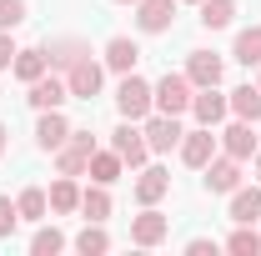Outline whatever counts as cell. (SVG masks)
Segmentation results:
<instances>
[{
  "label": "cell",
  "mask_w": 261,
  "mask_h": 256,
  "mask_svg": "<svg viewBox=\"0 0 261 256\" xmlns=\"http://www.w3.org/2000/svg\"><path fill=\"white\" fill-rule=\"evenodd\" d=\"M256 86H261V65H256Z\"/></svg>",
  "instance_id": "74e56055"
},
{
  "label": "cell",
  "mask_w": 261,
  "mask_h": 256,
  "mask_svg": "<svg viewBox=\"0 0 261 256\" xmlns=\"http://www.w3.org/2000/svg\"><path fill=\"white\" fill-rule=\"evenodd\" d=\"M251 161H256V181H261V151H256V156H251Z\"/></svg>",
  "instance_id": "8d00e7d4"
},
{
  "label": "cell",
  "mask_w": 261,
  "mask_h": 256,
  "mask_svg": "<svg viewBox=\"0 0 261 256\" xmlns=\"http://www.w3.org/2000/svg\"><path fill=\"white\" fill-rule=\"evenodd\" d=\"M10 70H15V81H25V86H31V81H40V75L50 70L45 45H25V50H15V65H10Z\"/></svg>",
  "instance_id": "d6986e66"
},
{
  "label": "cell",
  "mask_w": 261,
  "mask_h": 256,
  "mask_svg": "<svg viewBox=\"0 0 261 256\" xmlns=\"http://www.w3.org/2000/svg\"><path fill=\"white\" fill-rule=\"evenodd\" d=\"M91 56V45L81 40V35H56V40H45V61H50V70H70L75 61H86Z\"/></svg>",
  "instance_id": "8fae6325"
},
{
  "label": "cell",
  "mask_w": 261,
  "mask_h": 256,
  "mask_svg": "<svg viewBox=\"0 0 261 256\" xmlns=\"http://www.w3.org/2000/svg\"><path fill=\"white\" fill-rule=\"evenodd\" d=\"M111 151L126 161L130 171H136V166H146V156H151V146H146V131L136 126V121H121V126L111 131Z\"/></svg>",
  "instance_id": "3957f363"
},
{
  "label": "cell",
  "mask_w": 261,
  "mask_h": 256,
  "mask_svg": "<svg viewBox=\"0 0 261 256\" xmlns=\"http://www.w3.org/2000/svg\"><path fill=\"white\" fill-rule=\"evenodd\" d=\"M15 50H20V45L10 40V31H0V70H10V65H15Z\"/></svg>",
  "instance_id": "d6a6232c"
},
{
  "label": "cell",
  "mask_w": 261,
  "mask_h": 256,
  "mask_svg": "<svg viewBox=\"0 0 261 256\" xmlns=\"http://www.w3.org/2000/svg\"><path fill=\"white\" fill-rule=\"evenodd\" d=\"M176 151H181V161H186L191 171H201L206 161L221 151V136H216L211 126H196V131H186V136H181V146H176Z\"/></svg>",
  "instance_id": "5b68a950"
},
{
  "label": "cell",
  "mask_w": 261,
  "mask_h": 256,
  "mask_svg": "<svg viewBox=\"0 0 261 256\" xmlns=\"http://www.w3.org/2000/svg\"><path fill=\"white\" fill-rule=\"evenodd\" d=\"M65 141H70V121H65L61 111H40V121H35V146H40V151H61Z\"/></svg>",
  "instance_id": "5bb4252c"
},
{
  "label": "cell",
  "mask_w": 261,
  "mask_h": 256,
  "mask_svg": "<svg viewBox=\"0 0 261 256\" xmlns=\"http://www.w3.org/2000/svg\"><path fill=\"white\" fill-rule=\"evenodd\" d=\"M191 96H196V86L186 81V70H181V75H171V70H166L161 81L151 86V100H156V111H161V116H181V111H191Z\"/></svg>",
  "instance_id": "7a4b0ae2"
},
{
  "label": "cell",
  "mask_w": 261,
  "mask_h": 256,
  "mask_svg": "<svg viewBox=\"0 0 261 256\" xmlns=\"http://www.w3.org/2000/svg\"><path fill=\"white\" fill-rule=\"evenodd\" d=\"M236 20V0H201V25L206 31H221Z\"/></svg>",
  "instance_id": "4316f807"
},
{
  "label": "cell",
  "mask_w": 261,
  "mask_h": 256,
  "mask_svg": "<svg viewBox=\"0 0 261 256\" xmlns=\"http://www.w3.org/2000/svg\"><path fill=\"white\" fill-rule=\"evenodd\" d=\"M176 20V0H136V31L141 35H161Z\"/></svg>",
  "instance_id": "30bf717a"
},
{
  "label": "cell",
  "mask_w": 261,
  "mask_h": 256,
  "mask_svg": "<svg viewBox=\"0 0 261 256\" xmlns=\"http://www.w3.org/2000/svg\"><path fill=\"white\" fill-rule=\"evenodd\" d=\"M50 211L56 216H70V211H81V186H75V176H61V181H50Z\"/></svg>",
  "instance_id": "44dd1931"
},
{
  "label": "cell",
  "mask_w": 261,
  "mask_h": 256,
  "mask_svg": "<svg viewBox=\"0 0 261 256\" xmlns=\"http://www.w3.org/2000/svg\"><path fill=\"white\" fill-rule=\"evenodd\" d=\"M231 221L236 226H256L261 221V186H236L231 191Z\"/></svg>",
  "instance_id": "e0dca14e"
},
{
  "label": "cell",
  "mask_w": 261,
  "mask_h": 256,
  "mask_svg": "<svg viewBox=\"0 0 261 256\" xmlns=\"http://www.w3.org/2000/svg\"><path fill=\"white\" fill-rule=\"evenodd\" d=\"M121 171H126V161L116 156V151H91V181H100V186H116L121 181Z\"/></svg>",
  "instance_id": "7402d4cb"
},
{
  "label": "cell",
  "mask_w": 261,
  "mask_h": 256,
  "mask_svg": "<svg viewBox=\"0 0 261 256\" xmlns=\"http://www.w3.org/2000/svg\"><path fill=\"white\" fill-rule=\"evenodd\" d=\"M226 100L236 121H251V126L261 121V86H236V91H226Z\"/></svg>",
  "instance_id": "ffe728a7"
},
{
  "label": "cell",
  "mask_w": 261,
  "mask_h": 256,
  "mask_svg": "<svg viewBox=\"0 0 261 256\" xmlns=\"http://www.w3.org/2000/svg\"><path fill=\"white\" fill-rule=\"evenodd\" d=\"M61 246H65V236L56 231V226H40V231L31 236V256H56Z\"/></svg>",
  "instance_id": "f546056e"
},
{
  "label": "cell",
  "mask_w": 261,
  "mask_h": 256,
  "mask_svg": "<svg viewBox=\"0 0 261 256\" xmlns=\"http://www.w3.org/2000/svg\"><path fill=\"white\" fill-rule=\"evenodd\" d=\"M81 216H86V221H106V216H111V191H106L100 181L81 191Z\"/></svg>",
  "instance_id": "cb8c5ba5"
},
{
  "label": "cell",
  "mask_w": 261,
  "mask_h": 256,
  "mask_svg": "<svg viewBox=\"0 0 261 256\" xmlns=\"http://www.w3.org/2000/svg\"><path fill=\"white\" fill-rule=\"evenodd\" d=\"M75 251H81V256H106V251H111V236H106V226L91 221L81 236H75Z\"/></svg>",
  "instance_id": "83f0119b"
},
{
  "label": "cell",
  "mask_w": 261,
  "mask_h": 256,
  "mask_svg": "<svg viewBox=\"0 0 261 256\" xmlns=\"http://www.w3.org/2000/svg\"><path fill=\"white\" fill-rule=\"evenodd\" d=\"M221 56L216 50H191V61H186V81L191 86H221Z\"/></svg>",
  "instance_id": "2e32d148"
},
{
  "label": "cell",
  "mask_w": 261,
  "mask_h": 256,
  "mask_svg": "<svg viewBox=\"0 0 261 256\" xmlns=\"http://www.w3.org/2000/svg\"><path fill=\"white\" fill-rule=\"evenodd\" d=\"M226 251L231 256H256L261 251V231H251V226H236L226 236Z\"/></svg>",
  "instance_id": "f1b7e54d"
},
{
  "label": "cell",
  "mask_w": 261,
  "mask_h": 256,
  "mask_svg": "<svg viewBox=\"0 0 261 256\" xmlns=\"http://www.w3.org/2000/svg\"><path fill=\"white\" fill-rule=\"evenodd\" d=\"M211 251H216L211 236H191V241H186V256H211Z\"/></svg>",
  "instance_id": "836d02e7"
},
{
  "label": "cell",
  "mask_w": 261,
  "mask_h": 256,
  "mask_svg": "<svg viewBox=\"0 0 261 256\" xmlns=\"http://www.w3.org/2000/svg\"><path fill=\"white\" fill-rule=\"evenodd\" d=\"M186 5H201V0H186Z\"/></svg>",
  "instance_id": "f35d334b"
},
{
  "label": "cell",
  "mask_w": 261,
  "mask_h": 256,
  "mask_svg": "<svg viewBox=\"0 0 261 256\" xmlns=\"http://www.w3.org/2000/svg\"><path fill=\"white\" fill-rule=\"evenodd\" d=\"M15 226H20V211H15V201H10V196H0V236H10Z\"/></svg>",
  "instance_id": "1f68e13d"
},
{
  "label": "cell",
  "mask_w": 261,
  "mask_h": 256,
  "mask_svg": "<svg viewBox=\"0 0 261 256\" xmlns=\"http://www.w3.org/2000/svg\"><path fill=\"white\" fill-rule=\"evenodd\" d=\"M191 116H196V126H221L231 116V100L216 91V86H196V96H191Z\"/></svg>",
  "instance_id": "8992f818"
},
{
  "label": "cell",
  "mask_w": 261,
  "mask_h": 256,
  "mask_svg": "<svg viewBox=\"0 0 261 256\" xmlns=\"http://www.w3.org/2000/svg\"><path fill=\"white\" fill-rule=\"evenodd\" d=\"M56 171H61V176H86V171H91V151H81V146L65 141L61 151H56Z\"/></svg>",
  "instance_id": "484cf974"
},
{
  "label": "cell",
  "mask_w": 261,
  "mask_h": 256,
  "mask_svg": "<svg viewBox=\"0 0 261 256\" xmlns=\"http://www.w3.org/2000/svg\"><path fill=\"white\" fill-rule=\"evenodd\" d=\"M121 5H136V0H121Z\"/></svg>",
  "instance_id": "ab89813d"
},
{
  "label": "cell",
  "mask_w": 261,
  "mask_h": 256,
  "mask_svg": "<svg viewBox=\"0 0 261 256\" xmlns=\"http://www.w3.org/2000/svg\"><path fill=\"white\" fill-rule=\"evenodd\" d=\"M166 231H171V221H166L156 206H146V211L130 221V241H136V246H161V241H166Z\"/></svg>",
  "instance_id": "9a60e30c"
},
{
  "label": "cell",
  "mask_w": 261,
  "mask_h": 256,
  "mask_svg": "<svg viewBox=\"0 0 261 256\" xmlns=\"http://www.w3.org/2000/svg\"><path fill=\"white\" fill-rule=\"evenodd\" d=\"M166 191H171V171H161V166H146V171L136 176V201H141V206H156Z\"/></svg>",
  "instance_id": "ac0fdd59"
},
{
  "label": "cell",
  "mask_w": 261,
  "mask_h": 256,
  "mask_svg": "<svg viewBox=\"0 0 261 256\" xmlns=\"http://www.w3.org/2000/svg\"><path fill=\"white\" fill-rule=\"evenodd\" d=\"M5 146H10V131L0 126V156H5Z\"/></svg>",
  "instance_id": "d590c367"
},
{
  "label": "cell",
  "mask_w": 261,
  "mask_h": 256,
  "mask_svg": "<svg viewBox=\"0 0 261 256\" xmlns=\"http://www.w3.org/2000/svg\"><path fill=\"white\" fill-rule=\"evenodd\" d=\"M35 106V111H61L65 100H70V86H65V75H56V70H45L40 81H31V96H25Z\"/></svg>",
  "instance_id": "9c48e42d"
},
{
  "label": "cell",
  "mask_w": 261,
  "mask_h": 256,
  "mask_svg": "<svg viewBox=\"0 0 261 256\" xmlns=\"http://www.w3.org/2000/svg\"><path fill=\"white\" fill-rule=\"evenodd\" d=\"M136 61H141V45H136L130 35H111V40H106V50H100V65H106V70H116V75H130Z\"/></svg>",
  "instance_id": "7c38bea8"
},
{
  "label": "cell",
  "mask_w": 261,
  "mask_h": 256,
  "mask_svg": "<svg viewBox=\"0 0 261 256\" xmlns=\"http://www.w3.org/2000/svg\"><path fill=\"white\" fill-rule=\"evenodd\" d=\"M70 146H81V151H96V136H91V131H70Z\"/></svg>",
  "instance_id": "e575fe53"
},
{
  "label": "cell",
  "mask_w": 261,
  "mask_h": 256,
  "mask_svg": "<svg viewBox=\"0 0 261 256\" xmlns=\"http://www.w3.org/2000/svg\"><path fill=\"white\" fill-rule=\"evenodd\" d=\"M116 111H121L126 121H146V116L156 111V100H151V81H141L136 70L121 75V86H116Z\"/></svg>",
  "instance_id": "6da1fadb"
},
{
  "label": "cell",
  "mask_w": 261,
  "mask_h": 256,
  "mask_svg": "<svg viewBox=\"0 0 261 256\" xmlns=\"http://www.w3.org/2000/svg\"><path fill=\"white\" fill-rule=\"evenodd\" d=\"M221 151H226V156H236V161H251V156H256L261 146H256L251 121H236V116H231V126L221 131Z\"/></svg>",
  "instance_id": "4fadbf2b"
},
{
  "label": "cell",
  "mask_w": 261,
  "mask_h": 256,
  "mask_svg": "<svg viewBox=\"0 0 261 256\" xmlns=\"http://www.w3.org/2000/svg\"><path fill=\"white\" fill-rule=\"evenodd\" d=\"M141 131H146V146H151V156L176 151V146H181V136H186V131H181V121H176V116H161V111H151Z\"/></svg>",
  "instance_id": "277c9868"
},
{
  "label": "cell",
  "mask_w": 261,
  "mask_h": 256,
  "mask_svg": "<svg viewBox=\"0 0 261 256\" xmlns=\"http://www.w3.org/2000/svg\"><path fill=\"white\" fill-rule=\"evenodd\" d=\"M201 171H206V191H216V196H231L236 186H241V161L226 156V151H221V156H211Z\"/></svg>",
  "instance_id": "ba28073f"
},
{
  "label": "cell",
  "mask_w": 261,
  "mask_h": 256,
  "mask_svg": "<svg viewBox=\"0 0 261 256\" xmlns=\"http://www.w3.org/2000/svg\"><path fill=\"white\" fill-rule=\"evenodd\" d=\"M25 20V0H0V31H15Z\"/></svg>",
  "instance_id": "4dcf8cb0"
},
{
  "label": "cell",
  "mask_w": 261,
  "mask_h": 256,
  "mask_svg": "<svg viewBox=\"0 0 261 256\" xmlns=\"http://www.w3.org/2000/svg\"><path fill=\"white\" fill-rule=\"evenodd\" d=\"M231 56L241 65H261V25H246V31H236V45H231Z\"/></svg>",
  "instance_id": "d4e9b609"
},
{
  "label": "cell",
  "mask_w": 261,
  "mask_h": 256,
  "mask_svg": "<svg viewBox=\"0 0 261 256\" xmlns=\"http://www.w3.org/2000/svg\"><path fill=\"white\" fill-rule=\"evenodd\" d=\"M100 81H106V65L100 61H75L70 70H65V86H70V96L75 100H91V96H100Z\"/></svg>",
  "instance_id": "52a82bcc"
},
{
  "label": "cell",
  "mask_w": 261,
  "mask_h": 256,
  "mask_svg": "<svg viewBox=\"0 0 261 256\" xmlns=\"http://www.w3.org/2000/svg\"><path fill=\"white\" fill-rule=\"evenodd\" d=\"M15 211H20V221H45L50 216V196L40 191V186H25V191L15 196Z\"/></svg>",
  "instance_id": "603a6c76"
}]
</instances>
